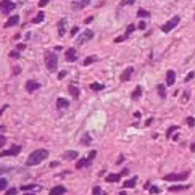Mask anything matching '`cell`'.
Listing matches in <instances>:
<instances>
[{
    "label": "cell",
    "mask_w": 195,
    "mask_h": 195,
    "mask_svg": "<svg viewBox=\"0 0 195 195\" xmlns=\"http://www.w3.org/2000/svg\"><path fill=\"white\" fill-rule=\"evenodd\" d=\"M47 156H49V150H45V148L34 150L29 156H27L26 164H27V166H36V164H39L40 161H44L45 158H47Z\"/></svg>",
    "instance_id": "1"
},
{
    "label": "cell",
    "mask_w": 195,
    "mask_h": 195,
    "mask_svg": "<svg viewBox=\"0 0 195 195\" xmlns=\"http://www.w3.org/2000/svg\"><path fill=\"white\" fill-rule=\"evenodd\" d=\"M44 58H45V66H47V69L49 71H57V68H58V58H57V55H55L53 52H50V50H47L44 53Z\"/></svg>",
    "instance_id": "2"
},
{
    "label": "cell",
    "mask_w": 195,
    "mask_h": 195,
    "mask_svg": "<svg viewBox=\"0 0 195 195\" xmlns=\"http://www.w3.org/2000/svg\"><path fill=\"white\" fill-rule=\"evenodd\" d=\"M95 156H97V152H95V150H92V152L89 153V156H87V158H81V160L76 163V168H78V169H81V168H86V166H89V164L92 163V160H94Z\"/></svg>",
    "instance_id": "3"
},
{
    "label": "cell",
    "mask_w": 195,
    "mask_h": 195,
    "mask_svg": "<svg viewBox=\"0 0 195 195\" xmlns=\"http://www.w3.org/2000/svg\"><path fill=\"white\" fill-rule=\"evenodd\" d=\"M179 21H181V18H179V16H173L168 23H164V24L161 26V31H163V32H169V31H173L174 27L179 24Z\"/></svg>",
    "instance_id": "4"
},
{
    "label": "cell",
    "mask_w": 195,
    "mask_h": 195,
    "mask_svg": "<svg viewBox=\"0 0 195 195\" xmlns=\"http://www.w3.org/2000/svg\"><path fill=\"white\" fill-rule=\"evenodd\" d=\"M187 178H189V171H185L182 174H166V176H163V179L169 181V182H173V181H185Z\"/></svg>",
    "instance_id": "5"
},
{
    "label": "cell",
    "mask_w": 195,
    "mask_h": 195,
    "mask_svg": "<svg viewBox=\"0 0 195 195\" xmlns=\"http://www.w3.org/2000/svg\"><path fill=\"white\" fill-rule=\"evenodd\" d=\"M13 8H16V5L13 2H10V0H2L0 2V12H2V15H8Z\"/></svg>",
    "instance_id": "6"
},
{
    "label": "cell",
    "mask_w": 195,
    "mask_h": 195,
    "mask_svg": "<svg viewBox=\"0 0 195 195\" xmlns=\"http://www.w3.org/2000/svg\"><path fill=\"white\" fill-rule=\"evenodd\" d=\"M23 150V147L21 145H13L12 148H8V150H3V152H0V158L2 156H15V155H18Z\"/></svg>",
    "instance_id": "7"
},
{
    "label": "cell",
    "mask_w": 195,
    "mask_h": 195,
    "mask_svg": "<svg viewBox=\"0 0 195 195\" xmlns=\"http://www.w3.org/2000/svg\"><path fill=\"white\" fill-rule=\"evenodd\" d=\"M90 39H94V31L86 29L84 32H82V34L79 36V39H78L76 42H78V45H82L84 42H87V40H90Z\"/></svg>",
    "instance_id": "8"
},
{
    "label": "cell",
    "mask_w": 195,
    "mask_h": 195,
    "mask_svg": "<svg viewBox=\"0 0 195 195\" xmlns=\"http://www.w3.org/2000/svg\"><path fill=\"white\" fill-rule=\"evenodd\" d=\"M64 58H66V61H69V63L76 61V60H78V50L74 49V47L68 49L66 52H64Z\"/></svg>",
    "instance_id": "9"
},
{
    "label": "cell",
    "mask_w": 195,
    "mask_h": 195,
    "mask_svg": "<svg viewBox=\"0 0 195 195\" xmlns=\"http://www.w3.org/2000/svg\"><path fill=\"white\" fill-rule=\"evenodd\" d=\"M37 89H40V84L37 81L34 79H29V81H26V90L29 92V94H32V92H36Z\"/></svg>",
    "instance_id": "10"
},
{
    "label": "cell",
    "mask_w": 195,
    "mask_h": 195,
    "mask_svg": "<svg viewBox=\"0 0 195 195\" xmlns=\"http://www.w3.org/2000/svg\"><path fill=\"white\" fill-rule=\"evenodd\" d=\"M89 3H90V0H74L71 7H73V10H82V8H86Z\"/></svg>",
    "instance_id": "11"
},
{
    "label": "cell",
    "mask_w": 195,
    "mask_h": 195,
    "mask_svg": "<svg viewBox=\"0 0 195 195\" xmlns=\"http://www.w3.org/2000/svg\"><path fill=\"white\" fill-rule=\"evenodd\" d=\"M66 24H68V21L64 20V18L58 21V36L60 37H63L64 34H66Z\"/></svg>",
    "instance_id": "12"
},
{
    "label": "cell",
    "mask_w": 195,
    "mask_h": 195,
    "mask_svg": "<svg viewBox=\"0 0 195 195\" xmlns=\"http://www.w3.org/2000/svg\"><path fill=\"white\" fill-rule=\"evenodd\" d=\"M174 82H176V73L169 69L166 73V86H174Z\"/></svg>",
    "instance_id": "13"
},
{
    "label": "cell",
    "mask_w": 195,
    "mask_h": 195,
    "mask_svg": "<svg viewBox=\"0 0 195 195\" xmlns=\"http://www.w3.org/2000/svg\"><path fill=\"white\" fill-rule=\"evenodd\" d=\"M132 73H134V68H132V66L126 68V69L123 71V74H121V81H123V82L129 81V79H131V76H132Z\"/></svg>",
    "instance_id": "14"
},
{
    "label": "cell",
    "mask_w": 195,
    "mask_h": 195,
    "mask_svg": "<svg viewBox=\"0 0 195 195\" xmlns=\"http://www.w3.org/2000/svg\"><path fill=\"white\" fill-rule=\"evenodd\" d=\"M66 193V187H63V185H57V187H53L50 190L49 195H64Z\"/></svg>",
    "instance_id": "15"
},
{
    "label": "cell",
    "mask_w": 195,
    "mask_h": 195,
    "mask_svg": "<svg viewBox=\"0 0 195 195\" xmlns=\"http://www.w3.org/2000/svg\"><path fill=\"white\" fill-rule=\"evenodd\" d=\"M69 107V102L66 98H63V97H58L57 98V108L58 110H63V108H68Z\"/></svg>",
    "instance_id": "16"
},
{
    "label": "cell",
    "mask_w": 195,
    "mask_h": 195,
    "mask_svg": "<svg viewBox=\"0 0 195 195\" xmlns=\"http://www.w3.org/2000/svg\"><path fill=\"white\" fill-rule=\"evenodd\" d=\"M18 23H20V16L15 15V16H12L10 20H8V21L5 23V27H13V26H16Z\"/></svg>",
    "instance_id": "17"
},
{
    "label": "cell",
    "mask_w": 195,
    "mask_h": 195,
    "mask_svg": "<svg viewBox=\"0 0 195 195\" xmlns=\"http://www.w3.org/2000/svg\"><path fill=\"white\" fill-rule=\"evenodd\" d=\"M78 155H79V153H78L76 150H69V152H64V153H63V158H64V160H74V158H78Z\"/></svg>",
    "instance_id": "18"
},
{
    "label": "cell",
    "mask_w": 195,
    "mask_h": 195,
    "mask_svg": "<svg viewBox=\"0 0 195 195\" xmlns=\"http://www.w3.org/2000/svg\"><path fill=\"white\" fill-rule=\"evenodd\" d=\"M68 90H69V94H71V97H73V98H79V94H81L79 87H76V86H69V87H68Z\"/></svg>",
    "instance_id": "19"
},
{
    "label": "cell",
    "mask_w": 195,
    "mask_h": 195,
    "mask_svg": "<svg viewBox=\"0 0 195 195\" xmlns=\"http://www.w3.org/2000/svg\"><path fill=\"white\" fill-rule=\"evenodd\" d=\"M136 182H137V178H136V176H134V178H131V179H127L124 184H123V187L124 189H129V187H134V185H136Z\"/></svg>",
    "instance_id": "20"
},
{
    "label": "cell",
    "mask_w": 195,
    "mask_h": 195,
    "mask_svg": "<svg viewBox=\"0 0 195 195\" xmlns=\"http://www.w3.org/2000/svg\"><path fill=\"white\" fill-rule=\"evenodd\" d=\"M142 95V87L140 86H137L136 89H134V92H132V94H131V98H134V100H137L139 97H140Z\"/></svg>",
    "instance_id": "21"
},
{
    "label": "cell",
    "mask_w": 195,
    "mask_h": 195,
    "mask_svg": "<svg viewBox=\"0 0 195 195\" xmlns=\"http://www.w3.org/2000/svg\"><path fill=\"white\" fill-rule=\"evenodd\" d=\"M81 144H82V145H90V144H92V137L86 132L84 136H82V139H81Z\"/></svg>",
    "instance_id": "22"
},
{
    "label": "cell",
    "mask_w": 195,
    "mask_h": 195,
    "mask_svg": "<svg viewBox=\"0 0 195 195\" xmlns=\"http://www.w3.org/2000/svg\"><path fill=\"white\" fill-rule=\"evenodd\" d=\"M156 90H158L160 98H166V89H164L163 84H158V86H156Z\"/></svg>",
    "instance_id": "23"
},
{
    "label": "cell",
    "mask_w": 195,
    "mask_h": 195,
    "mask_svg": "<svg viewBox=\"0 0 195 195\" xmlns=\"http://www.w3.org/2000/svg\"><path fill=\"white\" fill-rule=\"evenodd\" d=\"M121 179V174H110L107 176V182H118Z\"/></svg>",
    "instance_id": "24"
},
{
    "label": "cell",
    "mask_w": 195,
    "mask_h": 195,
    "mask_svg": "<svg viewBox=\"0 0 195 195\" xmlns=\"http://www.w3.org/2000/svg\"><path fill=\"white\" fill-rule=\"evenodd\" d=\"M185 189H190V185H173L169 187L171 192H178V190H185Z\"/></svg>",
    "instance_id": "25"
},
{
    "label": "cell",
    "mask_w": 195,
    "mask_h": 195,
    "mask_svg": "<svg viewBox=\"0 0 195 195\" xmlns=\"http://www.w3.org/2000/svg\"><path fill=\"white\" fill-rule=\"evenodd\" d=\"M90 89H92V90H103L105 86L100 84V82H92V84H90Z\"/></svg>",
    "instance_id": "26"
},
{
    "label": "cell",
    "mask_w": 195,
    "mask_h": 195,
    "mask_svg": "<svg viewBox=\"0 0 195 195\" xmlns=\"http://www.w3.org/2000/svg\"><path fill=\"white\" fill-rule=\"evenodd\" d=\"M32 189H39V185H34V184H29V185H23V187H21V190H24V192H31Z\"/></svg>",
    "instance_id": "27"
},
{
    "label": "cell",
    "mask_w": 195,
    "mask_h": 195,
    "mask_svg": "<svg viewBox=\"0 0 195 195\" xmlns=\"http://www.w3.org/2000/svg\"><path fill=\"white\" fill-rule=\"evenodd\" d=\"M134 29H136V26H134V24H129V26H127V29H126V34H124V39L131 36V34L134 32Z\"/></svg>",
    "instance_id": "28"
},
{
    "label": "cell",
    "mask_w": 195,
    "mask_h": 195,
    "mask_svg": "<svg viewBox=\"0 0 195 195\" xmlns=\"http://www.w3.org/2000/svg\"><path fill=\"white\" fill-rule=\"evenodd\" d=\"M94 61H97V57L95 55H92V57H87L86 60H84V64L87 66V64H90V63H94Z\"/></svg>",
    "instance_id": "29"
},
{
    "label": "cell",
    "mask_w": 195,
    "mask_h": 195,
    "mask_svg": "<svg viewBox=\"0 0 195 195\" xmlns=\"http://www.w3.org/2000/svg\"><path fill=\"white\" fill-rule=\"evenodd\" d=\"M148 15H150V13H148L147 10H144V8H140V10L137 12V16H139V18H147Z\"/></svg>",
    "instance_id": "30"
},
{
    "label": "cell",
    "mask_w": 195,
    "mask_h": 195,
    "mask_svg": "<svg viewBox=\"0 0 195 195\" xmlns=\"http://www.w3.org/2000/svg\"><path fill=\"white\" fill-rule=\"evenodd\" d=\"M44 16H45V15H44V12H40V13H39V15H37V16L34 18V20H32V23H40V21L44 20Z\"/></svg>",
    "instance_id": "31"
},
{
    "label": "cell",
    "mask_w": 195,
    "mask_h": 195,
    "mask_svg": "<svg viewBox=\"0 0 195 195\" xmlns=\"http://www.w3.org/2000/svg\"><path fill=\"white\" fill-rule=\"evenodd\" d=\"M174 131H178V126H171V127L168 129V131H166V136H168V137H171V136L174 134Z\"/></svg>",
    "instance_id": "32"
},
{
    "label": "cell",
    "mask_w": 195,
    "mask_h": 195,
    "mask_svg": "<svg viewBox=\"0 0 195 195\" xmlns=\"http://www.w3.org/2000/svg\"><path fill=\"white\" fill-rule=\"evenodd\" d=\"M136 2V0H121L119 2V7H126V5H132Z\"/></svg>",
    "instance_id": "33"
},
{
    "label": "cell",
    "mask_w": 195,
    "mask_h": 195,
    "mask_svg": "<svg viewBox=\"0 0 195 195\" xmlns=\"http://www.w3.org/2000/svg\"><path fill=\"white\" fill-rule=\"evenodd\" d=\"M7 184H8V181H7L5 178H0V190L5 189V187H7Z\"/></svg>",
    "instance_id": "34"
},
{
    "label": "cell",
    "mask_w": 195,
    "mask_h": 195,
    "mask_svg": "<svg viewBox=\"0 0 195 195\" xmlns=\"http://www.w3.org/2000/svg\"><path fill=\"white\" fill-rule=\"evenodd\" d=\"M189 95H190V92H189V90H185V92H184V95H182V98H181V100H182V103H185V102L189 100Z\"/></svg>",
    "instance_id": "35"
},
{
    "label": "cell",
    "mask_w": 195,
    "mask_h": 195,
    "mask_svg": "<svg viewBox=\"0 0 195 195\" xmlns=\"http://www.w3.org/2000/svg\"><path fill=\"white\" fill-rule=\"evenodd\" d=\"M193 76H195V73H193V71H190V73L187 74V76H185V82H190V81L193 79Z\"/></svg>",
    "instance_id": "36"
},
{
    "label": "cell",
    "mask_w": 195,
    "mask_h": 195,
    "mask_svg": "<svg viewBox=\"0 0 195 195\" xmlns=\"http://www.w3.org/2000/svg\"><path fill=\"white\" fill-rule=\"evenodd\" d=\"M185 121H187V124H189L190 127H193V126H195V119H193L192 116H189L187 119H185Z\"/></svg>",
    "instance_id": "37"
},
{
    "label": "cell",
    "mask_w": 195,
    "mask_h": 195,
    "mask_svg": "<svg viewBox=\"0 0 195 195\" xmlns=\"http://www.w3.org/2000/svg\"><path fill=\"white\" fill-rule=\"evenodd\" d=\"M158 192H160L158 185H152V187H150V193H158Z\"/></svg>",
    "instance_id": "38"
},
{
    "label": "cell",
    "mask_w": 195,
    "mask_h": 195,
    "mask_svg": "<svg viewBox=\"0 0 195 195\" xmlns=\"http://www.w3.org/2000/svg\"><path fill=\"white\" fill-rule=\"evenodd\" d=\"M92 195H102V189L100 187H94V189H92Z\"/></svg>",
    "instance_id": "39"
},
{
    "label": "cell",
    "mask_w": 195,
    "mask_h": 195,
    "mask_svg": "<svg viewBox=\"0 0 195 195\" xmlns=\"http://www.w3.org/2000/svg\"><path fill=\"white\" fill-rule=\"evenodd\" d=\"M10 57H12V58H20V52H18V50L10 52Z\"/></svg>",
    "instance_id": "40"
},
{
    "label": "cell",
    "mask_w": 195,
    "mask_h": 195,
    "mask_svg": "<svg viewBox=\"0 0 195 195\" xmlns=\"http://www.w3.org/2000/svg\"><path fill=\"white\" fill-rule=\"evenodd\" d=\"M50 2V0H40V2H39V8H44L45 5H47Z\"/></svg>",
    "instance_id": "41"
},
{
    "label": "cell",
    "mask_w": 195,
    "mask_h": 195,
    "mask_svg": "<svg viewBox=\"0 0 195 195\" xmlns=\"http://www.w3.org/2000/svg\"><path fill=\"white\" fill-rule=\"evenodd\" d=\"M5 195H16V189H8L5 192Z\"/></svg>",
    "instance_id": "42"
},
{
    "label": "cell",
    "mask_w": 195,
    "mask_h": 195,
    "mask_svg": "<svg viewBox=\"0 0 195 195\" xmlns=\"http://www.w3.org/2000/svg\"><path fill=\"white\" fill-rule=\"evenodd\" d=\"M24 49H26L24 44H18V45H16V50H18V52H21V50H24Z\"/></svg>",
    "instance_id": "43"
},
{
    "label": "cell",
    "mask_w": 195,
    "mask_h": 195,
    "mask_svg": "<svg viewBox=\"0 0 195 195\" xmlns=\"http://www.w3.org/2000/svg\"><path fill=\"white\" fill-rule=\"evenodd\" d=\"M7 144V137H3V136H0V147H3Z\"/></svg>",
    "instance_id": "44"
},
{
    "label": "cell",
    "mask_w": 195,
    "mask_h": 195,
    "mask_svg": "<svg viewBox=\"0 0 195 195\" xmlns=\"http://www.w3.org/2000/svg\"><path fill=\"white\" fill-rule=\"evenodd\" d=\"M78 31H79V27H78V26H74L73 29H71V36H76V34H78Z\"/></svg>",
    "instance_id": "45"
},
{
    "label": "cell",
    "mask_w": 195,
    "mask_h": 195,
    "mask_svg": "<svg viewBox=\"0 0 195 195\" xmlns=\"http://www.w3.org/2000/svg\"><path fill=\"white\" fill-rule=\"evenodd\" d=\"M145 21H140V23H139V29H145Z\"/></svg>",
    "instance_id": "46"
},
{
    "label": "cell",
    "mask_w": 195,
    "mask_h": 195,
    "mask_svg": "<svg viewBox=\"0 0 195 195\" xmlns=\"http://www.w3.org/2000/svg\"><path fill=\"white\" fill-rule=\"evenodd\" d=\"M64 76H66V71H61V73L58 74V79H63Z\"/></svg>",
    "instance_id": "47"
},
{
    "label": "cell",
    "mask_w": 195,
    "mask_h": 195,
    "mask_svg": "<svg viewBox=\"0 0 195 195\" xmlns=\"http://www.w3.org/2000/svg\"><path fill=\"white\" fill-rule=\"evenodd\" d=\"M92 21H94V18H92V16H89V18H87V20L84 21V23H86V24H90Z\"/></svg>",
    "instance_id": "48"
},
{
    "label": "cell",
    "mask_w": 195,
    "mask_h": 195,
    "mask_svg": "<svg viewBox=\"0 0 195 195\" xmlns=\"http://www.w3.org/2000/svg\"><path fill=\"white\" fill-rule=\"evenodd\" d=\"M13 74H20V66H16V68H13Z\"/></svg>",
    "instance_id": "49"
},
{
    "label": "cell",
    "mask_w": 195,
    "mask_h": 195,
    "mask_svg": "<svg viewBox=\"0 0 195 195\" xmlns=\"http://www.w3.org/2000/svg\"><path fill=\"white\" fill-rule=\"evenodd\" d=\"M152 121H153V119H152V118H148L147 121H145V126H150V124H152Z\"/></svg>",
    "instance_id": "50"
},
{
    "label": "cell",
    "mask_w": 195,
    "mask_h": 195,
    "mask_svg": "<svg viewBox=\"0 0 195 195\" xmlns=\"http://www.w3.org/2000/svg\"><path fill=\"white\" fill-rule=\"evenodd\" d=\"M50 166H52V168H57V166H58V161H53V163H50Z\"/></svg>",
    "instance_id": "51"
},
{
    "label": "cell",
    "mask_w": 195,
    "mask_h": 195,
    "mask_svg": "<svg viewBox=\"0 0 195 195\" xmlns=\"http://www.w3.org/2000/svg\"><path fill=\"white\" fill-rule=\"evenodd\" d=\"M190 150H192V152H195V142H193V144L190 145Z\"/></svg>",
    "instance_id": "52"
},
{
    "label": "cell",
    "mask_w": 195,
    "mask_h": 195,
    "mask_svg": "<svg viewBox=\"0 0 195 195\" xmlns=\"http://www.w3.org/2000/svg\"><path fill=\"white\" fill-rule=\"evenodd\" d=\"M24 195H34V193H32V192H26Z\"/></svg>",
    "instance_id": "53"
},
{
    "label": "cell",
    "mask_w": 195,
    "mask_h": 195,
    "mask_svg": "<svg viewBox=\"0 0 195 195\" xmlns=\"http://www.w3.org/2000/svg\"><path fill=\"white\" fill-rule=\"evenodd\" d=\"M3 129H5V126H0V131H3Z\"/></svg>",
    "instance_id": "54"
},
{
    "label": "cell",
    "mask_w": 195,
    "mask_h": 195,
    "mask_svg": "<svg viewBox=\"0 0 195 195\" xmlns=\"http://www.w3.org/2000/svg\"><path fill=\"white\" fill-rule=\"evenodd\" d=\"M119 195H126V192H124V190H123V192H121V193H119Z\"/></svg>",
    "instance_id": "55"
}]
</instances>
